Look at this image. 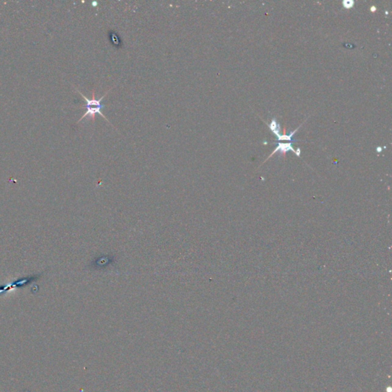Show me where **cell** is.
Segmentation results:
<instances>
[{
    "label": "cell",
    "mask_w": 392,
    "mask_h": 392,
    "mask_svg": "<svg viewBox=\"0 0 392 392\" xmlns=\"http://www.w3.org/2000/svg\"><path fill=\"white\" fill-rule=\"evenodd\" d=\"M377 150H378V152H381V147H378V149H377Z\"/></svg>",
    "instance_id": "obj_5"
},
{
    "label": "cell",
    "mask_w": 392,
    "mask_h": 392,
    "mask_svg": "<svg viewBox=\"0 0 392 392\" xmlns=\"http://www.w3.org/2000/svg\"><path fill=\"white\" fill-rule=\"evenodd\" d=\"M288 150H292L293 152H294V153H296V155H297V152H296V151L295 150V149H293V147H292L291 143H279V145H278L276 149H275V150L273 151V153H272L271 155H270V156H269V158H270V157H271L272 156H273V154L275 153V152H277V151H280L281 153H283L284 156H285L286 152H287Z\"/></svg>",
    "instance_id": "obj_2"
},
{
    "label": "cell",
    "mask_w": 392,
    "mask_h": 392,
    "mask_svg": "<svg viewBox=\"0 0 392 392\" xmlns=\"http://www.w3.org/2000/svg\"><path fill=\"white\" fill-rule=\"evenodd\" d=\"M371 11H372V13H375V12L376 11V7L374 6V5H373V6L371 7Z\"/></svg>",
    "instance_id": "obj_4"
},
{
    "label": "cell",
    "mask_w": 392,
    "mask_h": 392,
    "mask_svg": "<svg viewBox=\"0 0 392 392\" xmlns=\"http://www.w3.org/2000/svg\"><path fill=\"white\" fill-rule=\"evenodd\" d=\"M343 5L345 8H352L354 5V2L353 1H344L343 2Z\"/></svg>",
    "instance_id": "obj_3"
},
{
    "label": "cell",
    "mask_w": 392,
    "mask_h": 392,
    "mask_svg": "<svg viewBox=\"0 0 392 392\" xmlns=\"http://www.w3.org/2000/svg\"><path fill=\"white\" fill-rule=\"evenodd\" d=\"M108 92L109 91L106 92V93L104 95V96L100 98L99 100H97V99H95L94 92H93V93H92V98H91V99H88V98L84 96V95H83L82 93H81V92L79 91L80 94H81V96H82V97L84 98V99L86 101V102H87V104H86V109H87V111H86V113H84V115H83L82 117H81V119H79V122L81 120H82L83 119H84L85 117H87V116H90V117L91 118V119H93V120H94V119H95V115H96L97 113L100 114L101 116H103V117H104V119H106L107 120V119L106 118V116H104V115L102 113V112H101V110H103V108H104V105H103V104H101V101H102L103 100H104V97H105L106 95H107V93H108Z\"/></svg>",
    "instance_id": "obj_1"
}]
</instances>
